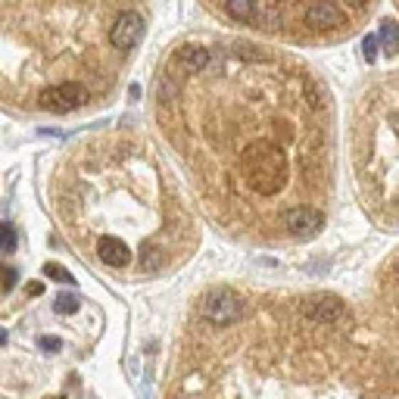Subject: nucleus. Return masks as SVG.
<instances>
[{"label": "nucleus", "instance_id": "f257e3e1", "mask_svg": "<svg viewBox=\"0 0 399 399\" xmlns=\"http://www.w3.org/2000/svg\"><path fill=\"white\" fill-rule=\"evenodd\" d=\"M243 175H247V184L259 197H275L284 188V178H287L284 150L268 141L250 143L247 153H243Z\"/></svg>", "mask_w": 399, "mask_h": 399}, {"label": "nucleus", "instance_id": "f03ea898", "mask_svg": "<svg viewBox=\"0 0 399 399\" xmlns=\"http://www.w3.org/2000/svg\"><path fill=\"white\" fill-rule=\"evenodd\" d=\"M243 312L247 309H243L241 296L234 293H209L200 303V315L212 321V325H234V321L243 318Z\"/></svg>", "mask_w": 399, "mask_h": 399}, {"label": "nucleus", "instance_id": "7ed1b4c3", "mask_svg": "<svg viewBox=\"0 0 399 399\" xmlns=\"http://www.w3.org/2000/svg\"><path fill=\"white\" fill-rule=\"evenodd\" d=\"M84 103H88V91L79 81H63L41 91V106L50 109V113H72V109H79Z\"/></svg>", "mask_w": 399, "mask_h": 399}, {"label": "nucleus", "instance_id": "20e7f679", "mask_svg": "<svg viewBox=\"0 0 399 399\" xmlns=\"http://www.w3.org/2000/svg\"><path fill=\"white\" fill-rule=\"evenodd\" d=\"M281 225L293 237L305 241V237H315L321 231V225H325V216H321L318 209H312V206H293V209H287L284 216H281Z\"/></svg>", "mask_w": 399, "mask_h": 399}, {"label": "nucleus", "instance_id": "39448f33", "mask_svg": "<svg viewBox=\"0 0 399 399\" xmlns=\"http://www.w3.org/2000/svg\"><path fill=\"white\" fill-rule=\"evenodd\" d=\"M300 312L312 325H337V321L346 318V305L337 296H312L300 305Z\"/></svg>", "mask_w": 399, "mask_h": 399}, {"label": "nucleus", "instance_id": "423d86ee", "mask_svg": "<svg viewBox=\"0 0 399 399\" xmlns=\"http://www.w3.org/2000/svg\"><path fill=\"white\" fill-rule=\"evenodd\" d=\"M141 35H143V19L134 10H125L116 19L113 31H109V41H113V47H118V50H131L141 41Z\"/></svg>", "mask_w": 399, "mask_h": 399}, {"label": "nucleus", "instance_id": "0eeeda50", "mask_svg": "<svg viewBox=\"0 0 399 399\" xmlns=\"http://www.w3.org/2000/svg\"><path fill=\"white\" fill-rule=\"evenodd\" d=\"M305 25H312V29H340V25H346V16L334 0H312L305 6Z\"/></svg>", "mask_w": 399, "mask_h": 399}, {"label": "nucleus", "instance_id": "6e6552de", "mask_svg": "<svg viewBox=\"0 0 399 399\" xmlns=\"http://www.w3.org/2000/svg\"><path fill=\"white\" fill-rule=\"evenodd\" d=\"M97 256H100V262H106L109 268H122V266H128L131 250H128V243L125 241L106 234V237H100L97 241Z\"/></svg>", "mask_w": 399, "mask_h": 399}, {"label": "nucleus", "instance_id": "1a4fd4ad", "mask_svg": "<svg viewBox=\"0 0 399 399\" xmlns=\"http://www.w3.org/2000/svg\"><path fill=\"white\" fill-rule=\"evenodd\" d=\"M206 63H209V50H203V47H181L178 50V66H181L184 72L197 75Z\"/></svg>", "mask_w": 399, "mask_h": 399}, {"label": "nucleus", "instance_id": "9d476101", "mask_svg": "<svg viewBox=\"0 0 399 399\" xmlns=\"http://www.w3.org/2000/svg\"><path fill=\"white\" fill-rule=\"evenodd\" d=\"M380 41H384L387 54H396V50H399V25L393 19L380 22Z\"/></svg>", "mask_w": 399, "mask_h": 399}, {"label": "nucleus", "instance_id": "9b49d317", "mask_svg": "<svg viewBox=\"0 0 399 399\" xmlns=\"http://www.w3.org/2000/svg\"><path fill=\"white\" fill-rule=\"evenodd\" d=\"M228 13H231L234 19L247 22L256 16V0H228Z\"/></svg>", "mask_w": 399, "mask_h": 399}, {"label": "nucleus", "instance_id": "f8f14e48", "mask_svg": "<svg viewBox=\"0 0 399 399\" xmlns=\"http://www.w3.org/2000/svg\"><path fill=\"white\" fill-rule=\"evenodd\" d=\"M54 312L56 315H75V312H79V296L75 293H56L54 296Z\"/></svg>", "mask_w": 399, "mask_h": 399}, {"label": "nucleus", "instance_id": "ddd939ff", "mask_svg": "<svg viewBox=\"0 0 399 399\" xmlns=\"http://www.w3.org/2000/svg\"><path fill=\"white\" fill-rule=\"evenodd\" d=\"M16 243H19V231H16L10 222H0V250H4V253H13Z\"/></svg>", "mask_w": 399, "mask_h": 399}, {"label": "nucleus", "instance_id": "4468645a", "mask_svg": "<svg viewBox=\"0 0 399 399\" xmlns=\"http://www.w3.org/2000/svg\"><path fill=\"white\" fill-rule=\"evenodd\" d=\"M303 91H305V97H309V103L315 106V109H321V106H325V94H321V91H318L315 79H303Z\"/></svg>", "mask_w": 399, "mask_h": 399}, {"label": "nucleus", "instance_id": "2eb2a0df", "mask_svg": "<svg viewBox=\"0 0 399 399\" xmlns=\"http://www.w3.org/2000/svg\"><path fill=\"white\" fill-rule=\"evenodd\" d=\"M44 275H50V278H54V281H59V284H72V281H75V278H72L63 266H59V262H47V266H44Z\"/></svg>", "mask_w": 399, "mask_h": 399}, {"label": "nucleus", "instance_id": "dca6fc26", "mask_svg": "<svg viewBox=\"0 0 399 399\" xmlns=\"http://www.w3.org/2000/svg\"><path fill=\"white\" fill-rule=\"evenodd\" d=\"M16 281H19V278H16V268H0V291L10 293L16 287Z\"/></svg>", "mask_w": 399, "mask_h": 399}, {"label": "nucleus", "instance_id": "f3484780", "mask_svg": "<svg viewBox=\"0 0 399 399\" xmlns=\"http://www.w3.org/2000/svg\"><path fill=\"white\" fill-rule=\"evenodd\" d=\"M362 47H365V59H368V63H375V59H378V38L375 35H365Z\"/></svg>", "mask_w": 399, "mask_h": 399}, {"label": "nucleus", "instance_id": "a211bd4d", "mask_svg": "<svg viewBox=\"0 0 399 399\" xmlns=\"http://www.w3.org/2000/svg\"><path fill=\"white\" fill-rule=\"evenodd\" d=\"M38 346H41V350H47V353H56V350H63V340H59V337H41V340H38Z\"/></svg>", "mask_w": 399, "mask_h": 399}, {"label": "nucleus", "instance_id": "6ab92c4d", "mask_svg": "<svg viewBox=\"0 0 399 399\" xmlns=\"http://www.w3.org/2000/svg\"><path fill=\"white\" fill-rule=\"evenodd\" d=\"M29 293H31V296H41V293H44V284L31 281V284H29Z\"/></svg>", "mask_w": 399, "mask_h": 399}, {"label": "nucleus", "instance_id": "aec40b11", "mask_svg": "<svg viewBox=\"0 0 399 399\" xmlns=\"http://www.w3.org/2000/svg\"><path fill=\"white\" fill-rule=\"evenodd\" d=\"M4 343H6V330L0 328V346H4Z\"/></svg>", "mask_w": 399, "mask_h": 399}, {"label": "nucleus", "instance_id": "412c9836", "mask_svg": "<svg viewBox=\"0 0 399 399\" xmlns=\"http://www.w3.org/2000/svg\"><path fill=\"white\" fill-rule=\"evenodd\" d=\"M393 122H396V134H399V113H396V118H393Z\"/></svg>", "mask_w": 399, "mask_h": 399}, {"label": "nucleus", "instance_id": "4be33fe9", "mask_svg": "<svg viewBox=\"0 0 399 399\" xmlns=\"http://www.w3.org/2000/svg\"><path fill=\"white\" fill-rule=\"evenodd\" d=\"M353 4H365V0H353Z\"/></svg>", "mask_w": 399, "mask_h": 399}]
</instances>
